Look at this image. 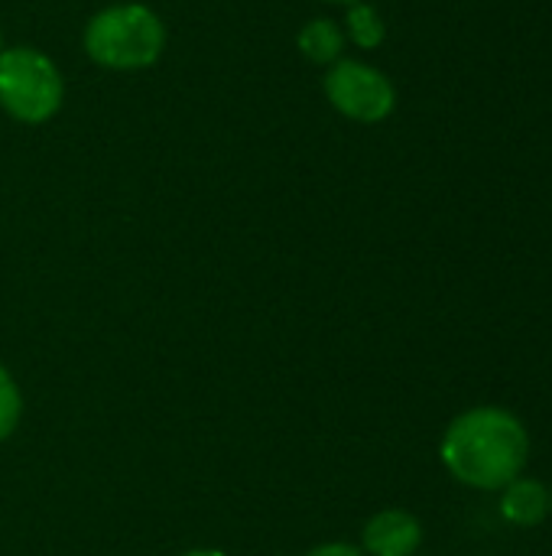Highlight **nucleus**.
<instances>
[{"label":"nucleus","mask_w":552,"mask_h":556,"mask_svg":"<svg viewBox=\"0 0 552 556\" xmlns=\"http://www.w3.org/2000/svg\"><path fill=\"white\" fill-rule=\"evenodd\" d=\"M439 456L455 482L478 492H501L524 476L530 433L504 407H472L446 427Z\"/></svg>","instance_id":"1"},{"label":"nucleus","mask_w":552,"mask_h":556,"mask_svg":"<svg viewBox=\"0 0 552 556\" xmlns=\"http://www.w3.org/2000/svg\"><path fill=\"white\" fill-rule=\"evenodd\" d=\"M85 52L94 65L114 72L150 68L166 49V26L146 3H114L85 23Z\"/></svg>","instance_id":"2"},{"label":"nucleus","mask_w":552,"mask_h":556,"mask_svg":"<svg viewBox=\"0 0 552 556\" xmlns=\"http://www.w3.org/2000/svg\"><path fill=\"white\" fill-rule=\"evenodd\" d=\"M65 85L55 62L33 46L0 49V108L20 124H46L62 108Z\"/></svg>","instance_id":"3"},{"label":"nucleus","mask_w":552,"mask_h":556,"mask_svg":"<svg viewBox=\"0 0 552 556\" xmlns=\"http://www.w3.org/2000/svg\"><path fill=\"white\" fill-rule=\"evenodd\" d=\"M325 98L329 104L358 124H381L397 108V88L394 81L358 59H338L325 75Z\"/></svg>","instance_id":"4"},{"label":"nucleus","mask_w":552,"mask_h":556,"mask_svg":"<svg viewBox=\"0 0 552 556\" xmlns=\"http://www.w3.org/2000/svg\"><path fill=\"white\" fill-rule=\"evenodd\" d=\"M361 544L368 556H413L423 544V525L403 508H387L364 525Z\"/></svg>","instance_id":"5"},{"label":"nucleus","mask_w":552,"mask_h":556,"mask_svg":"<svg viewBox=\"0 0 552 556\" xmlns=\"http://www.w3.org/2000/svg\"><path fill=\"white\" fill-rule=\"evenodd\" d=\"M501 515L517 528H537L550 515V489L537 479H514L501 489Z\"/></svg>","instance_id":"6"},{"label":"nucleus","mask_w":552,"mask_h":556,"mask_svg":"<svg viewBox=\"0 0 552 556\" xmlns=\"http://www.w3.org/2000/svg\"><path fill=\"white\" fill-rule=\"evenodd\" d=\"M296 46H299V52L309 62H316V65H335L342 59V49H345V33H342V26L335 20L319 16V20H309L299 29Z\"/></svg>","instance_id":"7"},{"label":"nucleus","mask_w":552,"mask_h":556,"mask_svg":"<svg viewBox=\"0 0 552 556\" xmlns=\"http://www.w3.org/2000/svg\"><path fill=\"white\" fill-rule=\"evenodd\" d=\"M345 26H348V39L355 46H361V49H377L384 42V36H387V26H384L381 13L371 3H364V0L348 7Z\"/></svg>","instance_id":"8"},{"label":"nucleus","mask_w":552,"mask_h":556,"mask_svg":"<svg viewBox=\"0 0 552 556\" xmlns=\"http://www.w3.org/2000/svg\"><path fill=\"white\" fill-rule=\"evenodd\" d=\"M20 417H23L20 388L13 381V375L0 365V443L13 437V430L20 427Z\"/></svg>","instance_id":"9"},{"label":"nucleus","mask_w":552,"mask_h":556,"mask_svg":"<svg viewBox=\"0 0 552 556\" xmlns=\"http://www.w3.org/2000/svg\"><path fill=\"white\" fill-rule=\"evenodd\" d=\"M306 556H364V551H358V547H351V544H319V547H312Z\"/></svg>","instance_id":"10"},{"label":"nucleus","mask_w":552,"mask_h":556,"mask_svg":"<svg viewBox=\"0 0 552 556\" xmlns=\"http://www.w3.org/2000/svg\"><path fill=\"white\" fill-rule=\"evenodd\" d=\"M182 556H228L224 551H211V547H202V551H185Z\"/></svg>","instance_id":"11"},{"label":"nucleus","mask_w":552,"mask_h":556,"mask_svg":"<svg viewBox=\"0 0 552 556\" xmlns=\"http://www.w3.org/2000/svg\"><path fill=\"white\" fill-rule=\"evenodd\" d=\"M329 3H345V7H351V3H358V0H329Z\"/></svg>","instance_id":"12"},{"label":"nucleus","mask_w":552,"mask_h":556,"mask_svg":"<svg viewBox=\"0 0 552 556\" xmlns=\"http://www.w3.org/2000/svg\"><path fill=\"white\" fill-rule=\"evenodd\" d=\"M550 515H552V492H550Z\"/></svg>","instance_id":"13"}]
</instances>
